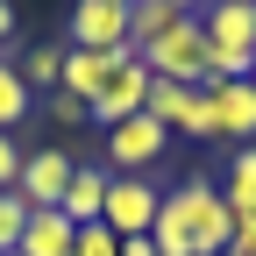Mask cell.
I'll list each match as a JSON object with an SVG mask.
<instances>
[{
	"instance_id": "obj_1",
	"label": "cell",
	"mask_w": 256,
	"mask_h": 256,
	"mask_svg": "<svg viewBox=\"0 0 256 256\" xmlns=\"http://www.w3.org/2000/svg\"><path fill=\"white\" fill-rule=\"evenodd\" d=\"M228 235H235V214L214 178H185L178 192H164L156 228H150L156 256H228Z\"/></svg>"
},
{
	"instance_id": "obj_2",
	"label": "cell",
	"mask_w": 256,
	"mask_h": 256,
	"mask_svg": "<svg viewBox=\"0 0 256 256\" xmlns=\"http://www.w3.org/2000/svg\"><path fill=\"white\" fill-rule=\"evenodd\" d=\"M192 22L206 36L214 78H249L256 72V8H242V0H206Z\"/></svg>"
},
{
	"instance_id": "obj_3",
	"label": "cell",
	"mask_w": 256,
	"mask_h": 256,
	"mask_svg": "<svg viewBox=\"0 0 256 256\" xmlns=\"http://www.w3.org/2000/svg\"><path fill=\"white\" fill-rule=\"evenodd\" d=\"M142 64H150V78H164V86H206L214 78V57H206L200 22H178L171 36H156L142 50Z\"/></svg>"
},
{
	"instance_id": "obj_4",
	"label": "cell",
	"mask_w": 256,
	"mask_h": 256,
	"mask_svg": "<svg viewBox=\"0 0 256 256\" xmlns=\"http://www.w3.org/2000/svg\"><path fill=\"white\" fill-rule=\"evenodd\" d=\"M164 150H171V128L156 121L150 107L107 128V164H114V178H142V171H150V164H156Z\"/></svg>"
},
{
	"instance_id": "obj_5",
	"label": "cell",
	"mask_w": 256,
	"mask_h": 256,
	"mask_svg": "<svg viewBox=\"0 0 256 256\" xmlns=\"http://www.w3.org/2000/svg\"><path fill=\"white\" fill-rule=\"evenodd\" d=\"M72 156L64 150H28L22 156V178H14V200L28 206V214H57L64 206V192H72Z\"/></svg>"
},
{
	"instance_id": "obj_6",
	"label": "cell",
	"mask_w": 256,
	"mask_h": 256,
	"mask_svg": "<svg viewBox=\"0 0 256 256\" xmlns=\"http://www.w3.org/2000/svg\"><path fill=\"white\" fill-rule=\"evenodd\" d=\"M156 206H164V192L150 178H107V206H100V228L107 235H150L156 228Z\"/></svg>"
},
{
	"instance_id": "obj_7",
	"label": "cell",
	"mask_w": 256,
	"mask_h": 256,
	"mask_svg": "<svg viewBox=\"0 0 256 256\" xmlns=\"http://www.w3.org/2000/svg\"><path fill=\"white\" fill-rule=\"evenodd\" d=\"M150 114L164 121L171 136L214 142V107H206V92H200V86H164V78H156V86H150Z\"/></svg>"
},
{
	"instance_id": "obj_8",
	"label": "cell",
	"mask_w": 256,
	"mask_h": 256,
	"mask_svg": "<svg viewBox=\"0 0 256 256\" xmlns=\"http://www.w3.org/2000/svg\"><path fill=\"white\" fill-rule=\"evenodd\" d=\"M206 107H214V142H249L256 136V86L249 78H206Z\"/></svg>"
},
{
	"instance_id": "obj_9",
	"label": "cell",
	"mask_w": 256,
	"mask_h": 256,
	"mask_svg": "<svg viewBox=\"0 0 256 256\" xmlns=\"http://www.w3.org/2000/svg\"><path fill=\"white\" fill-rule=\"evenodd\" d=\"M150 86H156V78H150V64H142V57H128L121 72L107 78V92H100L86 114L100 121V128H114V121H128V114H142V107H150Z\"/></svg>"
},
{
	"instance_id": "obj_10",
	"label": "cell",
	"mask_w": 256,
	"mask_h": 256,
	"mask_svg": "<svg viewBox=\"0 0 256 256\" xmlns=\"http://www.w3.org/2000/svg\"><path fill=\"white\" fill-rule=\"evenodd\" d=\"M72 50H128V8L72 0Z\"/></svg>"
},
{
	"instance_id": "obj_11",
	"label": "cell",
	"mask_w": 256,
	"mask_h": 256,
	"mask_svg": "<svg viewBox=\"0 0 256 256\" xmlns=\"http://www.w3.org/2000/svg\"><path fill=\"white\" fill-rule=\"evenodd\" d=\"M128 57H136V50H64V86H57V92H72L78 107H92Z\"/></svg>"
},
{
	"instance_id": "obj_12",
	"label": "cell",
	"mask_w": 256,
	"mask_h": 256,
	"mask_svg": "<svg viewBox=\"0 0 256 256\" xmlns=\"http://www.w3.org/2000/svg\"><path fill=\"white\" fill-rule=\"evenodd\" d=\"M107 178L114 171H100V164H78L72 171V192H64V220H72V228H100V206H107Z\"/></svg>"
},
{
	"instance_id": "obj_13",
	"label": "cell",
	"mask_w": 256,
	"mask_h": 256,
	"mask_svg": "<svg viewBox=\"0 0 256 256\" xmlns=\"http://www.w3.org/2000/svg\"><path fill=\"white\" fill-rule=\"evenodd\" d=\"M178 22H192V14H178L171 0H136V8H128V50L142 57V50H150L156 36H171Z\"/></svg>"
},
{
	"instance_id": "obj_14",
	"label": "cell",
	"mask_w": 256,
	"mask_h": 256,
	"mask_svg": "<svg viewBox=\"0 0 256 256\" xmlns=\"http://www.w3.org/2000/svg\"><path fill=\"white\" fill-rule=\"evenodd\" d=\"M14 256H72V220H64V214H28Z\"/></svg>"
},
{
	"instance_id": "obj_15",
	"label": "cell",
	"mask_w": 256,
	"mask_h": 256,
	"mask_svg": "<svg viewBox=\"0 0 256 256\" xmlns=\"http://www.w3.org/2000/svg\"><path fill=\"white\" fill-rule=\"evenodd\" d=\"M220 200H228V214H256V142H242L228 156V178H220Z\"/></svg>"
},
{
	"instance_id": "obj_16",
	"label": "cell",
	"mask_w": 256,
	"mask_h": 256,
	"mask_svg": "<svg viewBox=\"0 0 256 256\" xmlns=\"http://www.w3.org/2000/svg\"><path fill=\"white\" fill-rule=\"evenodd\" d=\"M28 107H36V92H28V86H22V72L0 57V136H14V128L28 121Z\"/></svg>"
},
{
	"instance_id": "obj_17",
	"label": "cell",
	"mask_w": 256,
	"mask_h": 256,
	"mask_svg": "<svg viewBox=\"0 0 256 256\" xmlns=\"http://www.w3.org/2000/svg\"><path fill=\"white\" fill-rule=\"evenodd\" d=\"M14 72H22V86H28V92H57V86H64V50H57V43H43V50H28Z\"/></svg>"
},
{
	"instance_id": "obj_18",
	"label": "cell",
	"mask_w": 256,
	"mask_h": 256,
	"mask_svg": "<svg viewBox=\"0 0 256 256\" xmlns=\"http://www.w3.org/2000/svg\"><path fill=\"white\" fill-rule=\"evenodd\" d=\"M22 228H28V206L14 200V192H0V256L22 242Z\"/></svg>"
},
{
	"instance_id": "obj_19",
	"label": "cell",
	"mask_w": 256,
	"mask_h": 256,
	"mask_svg": "<svg viewBox=\"0 0 256 256\" xmlns=\"http://www.w3.org/2000/svg\"><path fill=\"white\" fill-rule=\"evenodd\" d=\"M72 256H121V235H107V228H72Z\"/></svg>"
},
{
	"instance_id": "obj_20",
	"label": "cell",
	"mask_w": 256,
	"mask_h": 256,
	"mask_svg": "<svg viewBox=\"0 0 256 256\" xmlns=\"http://www.w3.org/2000/svg\"><path fill=\"white\" fill-rule=\"evenodd\" d=\"M14 178H22V150L14 136H0V192H14Z\"/></svg>"
},
{
	"instance_id": "obj_21",
	"label": "cell",
	"mask_w": 256,
	"mask_h": 256,
	"mask_svg": "<svg viewBox=\"0 0 256 256\" xmlns=\"http://www.w3.org/2000/svg\"><path fill=\"white\" fill-rule=\"evenodd\" d=\"M228 256H256V214L235 220V235H228Z\"/></svg>"
},
{
	"instance_id": "obj_22",
	"label": "cell",
	"mask_w": 256,
	"mask_h": 256,
	"mask_svg": "<svg viewBox=\"0 0 256 256\" xmlns=\"http://www.w3.org/2000/svg\"><path fill=\"white\" fill-rule=\"evenodd\" d=\"M50 114H57V121H78V114H86V107H78V100H72V92H50Z\"/></svg>"
},
{
	"instance_id": "obj_23",
	"label": "cell",
	"mask_w": 256,
	"mask_h": 256,
	"mask_svg": "<svg viewBox=\"0 0 256 256\" xmlns=\"http://www.w3.org/2000/svg\"><path fill=\"white\" fill-rule=\"evenodd\" d=\"M121 256H156V242H150V235H128V242H121Z\"/></svg>"
},
{
	"instance_id": "obj_24",
	"label": "cell",
	"mask_w": 256,
	"mask_h": 256,
	"mask_svg": "<svg viewBox=\"0 0 256 256\" xmlns=\"http://www.w3.org/2000/svg\"><path fill=\"white\" fill-rule=\"evenodd\" d=\"M8 43H14V8L0 0V50H8Z\"/></svg>"
},
{
	"instance_id": "obj_25",
	"label": "cell",
	"mask_w": 256,
	"mask_h": 256,
	"mask_svg": "<svg viewBox=\"0 0 256 256\" xmlns=\"http://www.w3.org/2000/svg\"><path fill=\"white\" fill-rule=\"evenodd\" d=\"M171 8H178V14H200V8H206V0H171Z\"/></svg>"
},
{
	"instance_id": "obj_26",
	"label": "cell",
	"mask_w": 256,
	"mask_h": 256,
	"mask_svg": "<svg viewBox=\"0 0 256 256\" xmlns=\"http://www.w3.org/2000/svg\"><path fill=\"white\" fill-rule=\"evenodd\" d=\"M114 8H136V0H114Z\"/></svg>"
},
{
	"instance_id": "obj_27",
	"label": "cell",
	"mask_w": 256,
	"mask_h": 256,
	"mask_svg": "<svg viewBox=\"0 0 256 256\" xmlns=\"http://www.w3.org/2000/svg\"><path fill=\"white\" fill-rule=\"evenodd\" d=\"M242 8H256V0H242Z\"/></svg>"
},
{
	"instance_id": "obj_28",
	"label": "cell",
	"mask_w": 256,
	"mask_h": 256,
	"mask_svg": "<svg viewBox=\"0 0 256 256\" xmlns=\"http://www.w3.org/2000/svg\"><path fill=\"white\" fill-rule=\"evenodd\" d=\"M249 86H256V72H249Z\"/></svg>"
},
{
	"instance_id": "obj_29",
	"label": "cell",
	"mask_w": 256,
	"mask_h": 256,
	"mask_svg": "<svg viewBox=\"0 0 256 256\" xmlns=\"http://www.w3.org/2000/svg\"><path fill=\"white\" fill-rule=\"evenodd\" d=\"M8 256H14V249H8Z\"/></svg>"
}]
</instances>
